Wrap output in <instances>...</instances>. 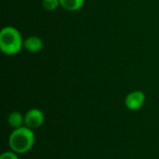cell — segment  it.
Listing matches in <instances>:
<instances>
[{
    "label": "cell",
    "instance_id": "6",
    "mask_svg": "<svg viewBox=\"0 0 159 159\" xmlns=\"http://www.w3.org/2000/svg\"><path fill=\"white\" fill-rule=\"evenodd\" d=\"M7 123L12 129H19L24 124V116L20 112H12L7 116Z\"/></svg>",
    "mask_w": 159,
    "mask_h": 159
},
{
    "label": "cell",
    "instance_id": "8",
    "mask_svg": "<svg viewBox=\"0 0 159 159\" xmlns=\"http://www.w3.org/2000/svg\"><path fill=\"white\" fill-rule=\"evenodd\" d=\"M42 5H43V7L48 11L56 10L61 6L60 0H43Z\"/></svg>",
    "mask_w": 159,
    "mask_h": 159
},
{
    "label": "cell",
    "instance_id": "7",
    "mask_svg": "<svg viewBox=\"0 0 159 159\" xmlns=\"http://www.w3.org/2000/svg\"><path fill=\"white\" fill-rule=\"evenodd\" d=\"M85 0H60L61 7L68 11H77L84 6Z\"/></svg>",
    "mask_w": 159,
    "mask_h": 159
},
{
    "label": "cell",
    "instance_id": "4",
    "mask_svg": "<svg viewBox=\"0 0 159 159\" xmlns=\"http://www.w3.org/2000/svg\"><path fill=\"white\" fill-rule=\"evenodd\" d=\"M146 100V96L142 90H134L129 93L125 99V105L130 111L140 110Z\"/></svg>",
    "mask_w": 159,
    "mask_h": 159
},
{
    "label": "cell",
    "instance_id": "5",
    "mask_svg": "<svg viewBox=\"0 0 159 159\" xmlns=\"http://www.w3.org/2000/svg\"><path fill=\"white\" fill-rule=\"evenodd\" d=\"M43 46H44L43 40L36 35L28 36L23 41V48L31 53L39 52L43 48Z\"/></svg>",
    "mask_w": 159,
    "mask_h": 159
},
{
    "label": "cell",
    "instance_id": "3",
    "mask_svg": "<svg viewBox=\"0 0 159 159\" xmlns=\"http://www.w3.org/2000/svg\"><path fill=\"white\" fill-rule=\"evenodd\" d=\"M45 122L44 113L37 108L30 109L24 116V126L34 129L40 128Z\"/></svg>",
    "mask_w": 159,
    "mask_h": 159
},
{
    "label": "cell",
    "instance_id": "9",
    "mask_svg": "<svg viewBox=\"0 0 159 159\" xmlns=\"http://www.w3.org/2000/svg\"><path fill=\"white\" fill-rule=\"evenodd\" d=\"M0 159H19V157L17 153L13 151H7V152H4L0 156Z\"/></svg>",
    "mask_w": 159,
    "mask_h": 159
},
{
    "label": "cell",
    "instance_id": "1",
    "mask_svg": "<svg viewBox=\"0 0 159 159\" xmlns=\"http://www.w3.org/2000/svg\"><path fill=\"white\" fill-rule=\"evenodd\" d=\"M34 142L35 136L33 129L26 126L14 129L8 138V144L11 151L17 154L29 152L34 147Z\"/></svg>",
    "mask_w": 159,
    "mask_h": 159
},
{
    "label": "cell",
    "instance_id": "2",
    "mask_svg": "<svg viewBox=\"0 0 159 159\" xmlns=\"http://www.w3.org/2000/svg\"><path fill=\"white\" fill-rule=\"evenodd\" d=\"M20 31L13 26H6L0 31V49L7 56L18 54L23 47Z\"/></svg>",
    "mask_w": 159,
    "mask_h": 159
}]
</instances>
